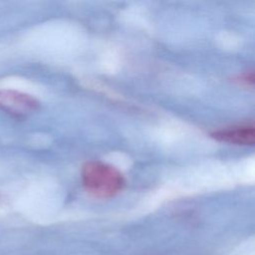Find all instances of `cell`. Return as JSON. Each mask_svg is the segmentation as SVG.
Segmentation results:
<instances>
[{"instance_id": "6da1fadb", "label": "cell", "mask_w": 255, "mask_h": 255, "mask_svg": "<svg viewBox=\"0 0 255 255\" xmlns=\"http://www.w3.org/2000/svg\"><path fill=\"white\" fill-rule=\"evenodd\" d=\"M82 181L86 190L100 198L115 196L125 186V177L115 166L93 160L86 162L82 167Z\"/></svg>"}, {"instance_id": "7a4b0ae2", "label": "cell", "mask_w": 255, "mask_h": 255, "mask_svg": "<svg viewBox=\"0 0 255 255\" xmlns=\"http://www.w3.org/2000/svg\"><path fill=\"white\" fill-rule=\"evenodd\" d=\"M40 103L29 94L11 90L0 89V111L16 119H24L38 111Z\"/></svg>"}, {"instance_id": "3957f363", "label": "cell", "mask_w": 255, "mask_h": 255, "mask_svg": "<svg viewBox=\"0 0 255 255\" xmlns=\"http://www.w3.org/2000/svg\"><path fill=\"white\" fill-rule=\"evenodd\" d=\"M211 136L217 140L240 145H253L255 130L252 125H240L215 130Z\"/></svg>"}, {"instance_id": "277c9868", "label": "cell", "mask_w": 255, "mask_h": 255, "mask_svg": "<svg viewBox=\"0 0 255 255\" xmlns=\"http://www.w3.org/2000/svg\"><path fill=\"white\" fill-rule=\"evenodd\" d=\"M238 82H240L241 84H244L246 86H252L253 85V72H245L243 74H241L240 76H238Z\"/></svg>"}]
</instances>
